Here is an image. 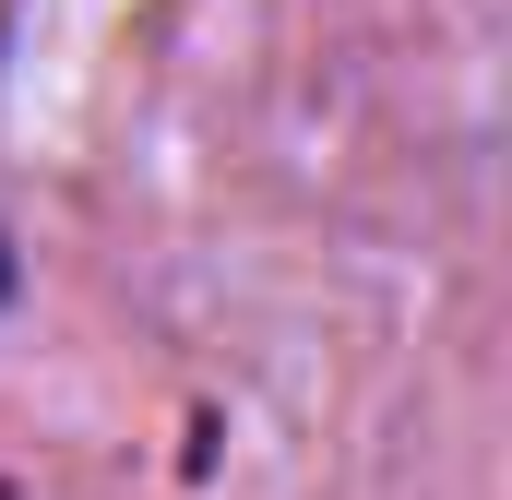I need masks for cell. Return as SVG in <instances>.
<instances>
[{
	"label": "cell",
	"mask_w": 512,
	"mask_h": 500,
	"mask_svg": "<svg viewBox=\"0 0 512 500\" xmlns=\"http://www.w3.org/2000/svg\"><path fill=\"white\" fill-rule=\"evenodd\" d=\"M24 298V250H12V227H0V310Z\"/></svg>",
	"instance_id": "6da1fadb"
}]
</instances>
